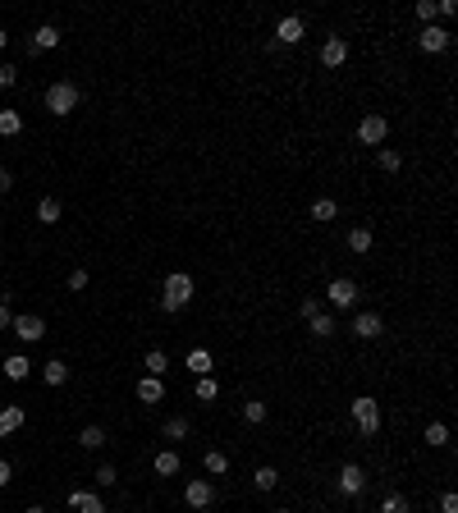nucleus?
I'll return each instance as SVG.
<instances>
[{
    "label": "nucleus",
    "instance_id": "obj_41",
    "mask_svg": "<svg viewBox=\"0 0 458 513\" xmlns=\"http://www.w3.org/2000/svg\"><path fill=\"white\" fill-rule=\"evenodd\" d=\"M69 289H74V294H83V289H87V270H74V275H69Z\"/></svg>",
    "mask_w": 458,
    "mask_h": 513
},
{
    "label": "nucleus",
    "instance_id": "obj_6",
    "mask_svg": "<svg viewBox=\"0 0 458 513\" xmlns=\"http://www.w3.org/2000/svg\"><path fill=\"white\" fill-rule=\"evenodd\" d=\"M303 37H307V23H303L298 14H285V18L275 23V46H298Z\"/></svg>",
    "mask_w": 458,
    "mask_h": 513
},
{
    "label": "nucleus",
    "instance_id": "obj_40",
    "mask_svg": "<svg viewBox=\"0 0 458 513\" xmlns=\"http://www.w3.org/2000/svg\"><path fill=\"white\" fill-rule=\"evenodd\" d=\"M298 312H303V316H307V321H311V316H316V312H321V303H316V298H303V303H298Z\"/></svg>",
    "mask_w": 458,
    "mask_h": 513
},
{
    "label": "nucleus",
    "instance_id": "obj_46",
    "mask_svg": "<svg viewBox=\"0 0 458 513\" xmlns=\"http://www.w3.org/2000/svg\"><path fill=\"white\" fill-rule=\"evenodd\" d=\"M275 513H289V509H275Z\"/></svg>",
    "mask_w": 458,
    "mask_h": 513
},
{
    "label": "nucleus",
    "instance_id": "obj_2",
    "mask_svg": "<svg viewBox=\"0 0 458 513\" xmlns=\"http://www.w3.org/2000/svg\"><path fill=\"white\" fill-rule=\"evenodd\" d=\"M42 101H46V110H51V115H60V120H64L69 110H78L83 92H78V87H74L69 79H60V83H51V87H46V96H42Z\"/></svg>",
    "mask_w": 458,
    "mask_h": 513
},
{
    "label": "nucleus",
    "instance_id": "obj_25",
    "mask_svg": "<svg viewBox=\"0 0 458 513\" xmlns=\"http://www.w3.org/2000/svg\"><path fill=\"white\" fill-rule=\"evenodd\" d=\"M188 371L193 376H211V348H193L188 353Z\"/></svg>",
    "mask_w": 458,
    "mask_h": 513
},
{
    "label": "nucleus",
    "instance_id": "obj_37",
    "mask_svg": "<svg viewBox=\"0 0 458 513\" xmlns=\"http://www.w3.org/2000/svg\"><path fill=\"white\" fill-rule=\"evenodd\" d=\"M115 477H120L115 463H101V468H96V481H101V486H115Z\"/></svg>",
    "mask_w": 458,
    "mask_h": 513
},
{
    "label": "nucleus",
    "instance_id": "obj_32",
    "mask_svg": "<svg viewBox=\"0 0 458 513\" xmlns=\"http://www.w3.org/2000/svg\"><path fill=\"white\" fill-rule=\"evenodd\" d=\"M426 444H431V449H445V444H450V427H445V422H431V427H426Z\"/></svg>",
    "mask_w": 458,
    "mask_h": 513
},
{
    "label": "nucleus",
    "instance_id": "obj_11",
    "mask_svg": "<svg viewBox=\"0 0 458 513\" xmlns=\"http://www.w3.org/2000/svg\"><path fill=\"white\" fill-rule=\"evenodd\" d=\"M344 60H348V42L344 37H326V42H321V64H326V69H339Z\"/></svg>",
    "mask_w": 458,
    "mask_h": 513
},
{
    "label": "nucleus",
    "instance_id": "obj_45",
    "mask_svg": "<svg viewBox=\"0 0 458 513\" xmlns=\"http://www.w3.org/2000/svg\"><path fill=\"white\" fill-rule=\"evenodd\" d=\"M5 42H9V37H5V28H0V51H5Z\"/></svg>",
    "mask_w": 458,
    "mask_h": 513
},
{
    "label": "nucleus",
    "instance_id": "obj_12",
    "mask_svg": "<svg viewBox=\"0 0 458 513\" xmlns=\"http://www.w3.org/2000/svg\"><path fill=\"white\" fill-rule=\"evenodd\" d=\"M348 330H353L357 340H376V335L385 330V321H381V316H376V312H357V316H353V325H348Z\"/></svg>",
    "mask_w": 458,
    "mask_h": 513
},
{
    "label": "nucleus",
    "instance_id": "obj_8",
    "mask_svg": "<svg viewBox=\"0 0 458 513\" xmlns=\"http://www.w3.org/2000/svg\"><path fill=\"white\" fill-rule=\"evenodd\" d=\"M9 330H14V335H18L23 344H37V340H46V321H42V316H14V325H9Z\"/></svg>",
    "mask_w": 458,
    "mask_h": 513
},
{
    "label": "nucleus",
    "instance_id": "obj_43",
    "mask_svg": "<svg viewBox=\"0 0 458 513\" xmlns=\"http://www.w3.org/2000/svg\"><path fill=\"white\" fill-rule=\"evenodd\" d=\"M9 481H14V468H9V463L0 459V486H9Z\"/></svg>",
    "mask_w": 458,
    "mask_h": 513
},
{
    "label": "nucleus",
    "instance_id": "obj_4",
    "mask_svg": "<svg viewBox=\"0 0 458 513\" xmlns=\"http://www.w3.org/2000/svg\"><path fill=\"white\" fill-rule=\"evenodd\" d=\"M385 138H389L385 115H362V120H357V142H362V147H381Z\"/></svg>",
    "mask_w": 458,
    "mask_h": 513
},
{
    "label": "nucleus",
    "instance_id": "obj_35",
    "mask_svg": "<svg viewBox=\"0 0 458 513\" xmlns=\"http://www.w3.org/2000/svg\"><path fill=\"white\" fill-rule=\"evenodd\" d=\"M165 435H170V440H183V435H188V417H170L165 422Z\"/></svg>",
    "mask_w": 458,
    "mask_h": 513
},
{
    "label": "nucleus",
    "instance_id": "obj_14",
    "mask_svg": "<svg viewBox=\"0 0 458 513\" xmlns=\"http://www.w3.org/2000/svg\"><path fill=\"white\" fill-rule=\"evenodd\" d=\"M23 422H28V408H23V403H5V408H0V435H14Z\"/></svg>",
    "mask_w": 458,
    "mask_h": 513
},
{
    "label": "nucleus",
    "instance_id": "obj_31",
    "mask_svg": "<svg viewBox=\"0 0 458 513\" xmlns=\"http://www.w3.org/2000/svg\"><path fill=\"white\" fill-rule=\"evenodd\" d=\"M197 399H202V403H216V399H220L216 376H197Z\"/></svg>",
    "mask_w": 458,
    "mask_h": 513
},
{
    "label": "nucleus",
    "instance_id": "obj_15",
    "mask_svg": "<svg viewBox=\"0 0 458 513\" xmlns=\"http://www.w3.org/2000/svg\"><path fill=\"white\" fill-rule=\"evenodd\" d=\"M69 509L74 513H105L101 495H92V490H74V495H69Z\"/></svg>",
    "mask_w": 458,
    "mask_h": 513
},
{
    "label": "nucleus",
    "instance_id": "obj_27",
    "mask_svg": "<svg viewBox=\"0 0 458 513\" xmlns=\"http://www.w3.org/2000/svg\"><path fill=\"white\" fill-rule=\"evenodd\" d=\"M376 166H381L385 174H399V170H403V156H399L394 147H381V151H376Z\"/></svg>",
    "mask_w": 458,
    "mask_h": 513
},
{
    "label": "nucleus",
    "instance_id": "obj_18",
    "mask_svg": "<svg viewBox=\"0 0 458 513\" xmlns=\"http://www.w3.org/2000/svg\"><path fill=\"white\" fill-rule=\"evenodd\" d=\"M138 399L142 403H161L165 399V385L156 381V376H142V381H138Z\"/></svg>",
    "mask_w": 458,
    "mask_h": 513
},
{
    "label": "nucleus",
    "instance_id": "obj_10",
    "mask_svg": "<svg viewBox=\"0 0 458 513\" xmlns=\"http://www.w3.org/2000/svg\"><path fill=\"white\" fill-rule=\"evenodd\" d=\"M417 46H422L426 55H440V51H450V33H445V28H435V23H426L422 37H417Z\"/></svg>",
    "mask_w": 458,
    "mask_h": 513
},
{
    "label": "nucleus",
    "instance_id": "obj_30",
    "mask_svg": "<svg viewBox=\"0 0 458 513\" xmlns=\"http://www.w3.org/2000/svg\"><path fill=\"white\" fill-rule=\"evenodd\" d=\"M18 129H23V115L18 110H0V138H14Z\"/></svg>",
    "mask_w": 458,
    "mask_h": 513
},
{
    "label": "nucleus",
    "instance_id": "obj_29",
    "mask_svg": "<svg viewBox=\"0 0 458 513\" xmlns=\"http://www.w3.org/2000/svg\"><path fill=\"white\" fill-rule=\"evenodd\" d=\"M339 216V202L335 197H316L311 202V220H335Z\"/></svg>",
    "mask_w": 458,
    "mask_h": 513
},
{
    "label": "nucleus",
    "instance_id": "obj_38",
    "mask_svg": "<svg viewBox=\"0 0 458 513\" xmlns=\"http://www.w3.org/2000/svg\"><path fill=\"white\" fill-rule=\"evenodd\" d=\"M18 83V69L14 64H0V87H14Z\"/></svg>",
    "mask_w": 458,
    "mask_h": 513
},
{
    "label": "nucleus",
    "instance_id": "obj_36",
    "mask_svg": "<svg viewBox=\"0 0 458 513\" xmlns=\"http://www.w3.org/2000/svg\"><path fill=\"white\" fill-rule=\"evenodd\" d=\"M435 14H440V9H435V0H417V18H422V23H431Z\"/></svg>",
    "mask_w": 458,
    "mask_h": 513
},
{
    "label": "nucleus",
    "instance_id": "obj_3",
    "mask_svg": "<svg viewBox=\"0 0 458 513\" xmlns=\"http://www.w3.org/2000/svg\"><path fill=\"white\" fill-rule=\"evenodd\" d=\"M353 427L362 435H376L381 431V403L372 399V394H357L353 399Z\"/></svg>",
    "mask_w": 458,
    "mask_h": 513
},
{
    "label": "nucleus",
    "instance_id": "obj_33",
    "mask_svg": "<svg viewBox=\"0 0 458 513\" xmlns=\"http://www.w3.org/2000/svg\"><path fill=\"white\" fill-rule=\"evenodd\" d=\"M381 513H413V505H408V495H399V490H389V495L381 500Z\"/></svg>",
    "mask_w": 458,
    "mask_h": 513
},
{
    "label": "nucleus",
    "instance_id": "obj_13",
    "mask_svg": "<svg viewBox=\"0 0 458 513\" xmlns=\"http://www.w3.org/2000/svg\"><path fill=\"white\" fill-rule=\"evenodd\" d=\"M55 46H60V28H55V23H42L33 33V46H28V51L42 55V51H55Z\"/></svg>",
    "mask_w": 458,
    "mask_h": 513
},
{
    "label": "nucleus",
    "instance_id": "obj_42",
    "mask_svg": "<svg viewBox=\"0 0 458 513\" xmlns=\"http://www.w3.org/2000/svg\"><path fill=\"white\" fill-rule=\"evenodd\" d=\"M9 325H14V316H9V303L0 298V330H9Z\"/></svg>",
    "mask_w": 458,
    "mask_h": 513
},
{
    "label": "nucleus",
    "instance_id": "obj_9",
    "mask_svg": "<svg viewBox=\"0 0 458 513\" xmlns=\"http://www.w3.org/2000/svg\"><path fill=\"white\" fill-rule=\"evenodd\" d=\"M326 298H330V303H335V307H353V303H357V284H353V279H348V275H339V279H330Z\"/></svg>",
    "mask_w": 458,
    "mask_h": 513
},
{
    "label": "nucleus",
    "instance_id": "obj_34",
    "mask_svg": "<svg viewBox=\"0 0 458 513\" xmlns=\"http://www.w3.org/2000/svg\"><path fill=\"white\" fill-rule=\"evenodd\" d=\"M78 444H83V449H101V444H105V431L101 427H83V431H78Z\"/></svg>",
    "mask_w": 458,
    "mask_h": 513
},
{
    "label": "nucleus",
    "instance_id": "obj_20",
    "mask_svg": "<svg viewBox=\"0 0 458 513\" xmlns=\"http://www.w3.org/2000/svg\"><path fill=\"white\" fill-rule=\"evenodd\" d=\"M202 468H207V477H225V472H229V454H220V449H207V459H202Z\"/></svg>",
    "mask_w": 458,
    "mask_h": 513
},
{
    "label": "nucleus",
    "instance_id": "obj_19",
    "mask_svg": "<svg viewBox=\"0 0 458 513\" xmlns=\"http://www.w3.org/2000/svg\"><path fill=\"white\" fill-rule=\"evenodd\" d=\"M28 371H33V362H28L23 353H9L5 357V376H9V381H28Z\"/></svg>",
    "mask_w": 458,
    "mask_h": 513
},
{
    "label": "nucleus",
    "instance_id": "obj_21",
    "mask_svg": "<svg viewBox=\"0 0 458 513\" xmlns=\"http://www.w3.org/2000/svg\"><path fill=\"white\" fill-rule=\"evenodd\" d=\"M252 486H257V490H275V486H280V468H270V463H261V468L252 472Z\"/></svg>",
    "mask_w": 458,
    "mask_h": 513
},
{
    "label": "nucleus",
    "instance_id": "obj_24",
    "mask_svg": "<svg viewBox=\"0 0 458 513\" xmlns=\"http://www.w3.org/2000/svg\"><path fill=\"white\" fill-rule=\"evenodd\" d=\"M142 367H147V376H156V381H161V376H165V371H170V357H165V353H161V348H151V353H147V357H142Z\"/></svg>",
    "mask_w": 458,
    "mask_h": 513
},
{
    "label": "nucleus",
    "instance_id": "obj_16",
    "mask_svg": "<svg viewBox=\"0 0 458 513\" xmlns=\"http://www.w3.org/2000/svg\"><path fill=\"white\" fill-rule=\"evenodd\" d=\"M60 216H64L60 197H42L37 202V220H42V225H60Z\"/></svg>",
    "mask_w": 458,
    "mask_h": 513
},
{
    "label": "nucleus",
    "instance_id": "obj_22",
    "mask_svg": "<svg viewBox=\"0 0 458 513\" xmlns=\"http://www.w3.org/2000/svg\"><path fill=\"white\" fill-rule=\"evenodd\" d=\"M307 325H311V335H316V340H330V335L339 330V325H335V316H330V312H316Z\"/></svg>",
    "mask_w": 458,
    "mask_h": 513
},
{
    "label": "nucleus",
    "instance_id": "obj_5",
    "mask_svg": "<svg viewBox=\"0 0 458 513\" xmlns=\"http://www.w3.org/2000/svg\"><path fill=\"white\" fill-rule=\"evenodd\" d=\"M183 505H188V509H211V505H216V486H211L207 477L188 481V486H183Z\"/></svg>",
    "mask_w": 458,
    "mask_h": 513
},
{
    "label": "nucleus",
    "instance_id": "obj_1",
    "mask_svg": "<svg viewBox=\"0 0 458 513\" xmlns=\"http://www.w3.org/2000/svg\"><path fill=\"white\" fill-rule=\"evenodd\" d=\"M188 303H193V275H183V270L165 275V284H161V307H165V312H183Z\"/></svg>",
    "mask_w": 458,
    "mask_h": 513
},
{
    "label": "nucleus",
    "instance_id": "obj_28",
    "mask_svg": "<svg viewBox=\"0 0 458 513\" xmlns=\"http://www.w3.org/2000/svg\"><path fill=\"white\" fill-rule=\"evenodd\" d=\"M266 403H261V399H248V403H243V422H248V427H261V422H266Z\"/></svg>",
    "mask_w": 458,
    "mask_h": 513
},
{
    "label": "nucleus",
    "instance_id": "obj_7",
    "mask_svg": "<svg viewBox=\"0 0 458 513\" xmlns=\"http://www.w3.org/2000/svg\"><path fill=\"white\" fill-rule=\"evenodd\" d=\"M335 490H339V495H362V490H367V472L357 468V463H344V468H339Z\"/></svg>",
    "mask_w": 458,
    "mask_h": 513
},
{
    "label": "nucleus",
    "instance_id": "obj_17",
    "mask_svg": "<svg viewBox=\"0 0 458 513\" xmlns=\"http://www.w3.org/2000/svg\"><path fill=\"white\" fill-rule=\"evenodd\" d=\"M151 468H156V477H179V454H174V449H161Z\"/></svg>",
    "mask_w": 458,
    "mask_h": 513
},
{
    "label": "nucleus",
    "instance_id": "obj_23",
    "mask_svg": "<svg viewBox=\"0 0 458 513\" xmlns=\"http://www.w3.org/2000/svg\"><path fill=\"white\" fill-rule=\"evenodd\" d=\"M42 381H46V385H64V381H69V367H64L60 357H51V362L42 367Z\"/></svg>",
    "mask_w": 458,
    "mask_h": 513
},
{
    "label": "nucleus",
    "instance_id": "obj_39",
    "mask_svg": "<svg viewBox=\"0 0 458 513\" xmlns=\"http://www.w3.org/2000/svg\"><path fill=\"white\" fill-rule=\"evenodd\" d=\"M440 513H458V495H454V490H445V495H440Z\"/></svg>",
    "mask_w": 458,
    "mask_h": 513
},
{
    "label": "nucleus",
    "instance_id": "obj_26",
    "mask_svg": "<svg viewBox=\"0 0 458 513\" xmlns=\"http://www.w3.org/2000/svg\"><path fill=\"white\" fill-rule=\"evenodd\" d=\"M348 248H353V253H357V257H362V253H372V229H367V225H357V229H348Z\"/></svg>",
    "mask_w": 458,
    "mask_h": 513
},
{
    "label": "nucleus",
    "instance_id": "obj_44",
    "mask_svg": "<svg viewBox=\"0 0 458 513\" xmlns=\"http://www.w3.org/2000/svg\"><path fill=\"white\" fill-rule=\"evenodd\" d=\"M5 192H9V170L0 166V197H5Z\"/></svg>",
    "mask_w": 458,
    "mask_h": 513
}]
</instances>
